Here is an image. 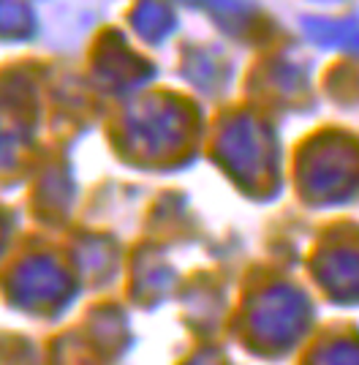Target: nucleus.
Here are the masks:
<instances>
[{
    "label": "nucleus",
    "mask_w": 359,
    "mask_h": 365,
    "mask_svg": "<svg viewBox=\"0 0 359 365\" xmlns=\"http://www.w3.org/2000/svg\"><path fill=\"white\" fill-rule=\"evenodd\" d=\"M308 31H318L316 36L321 41H338V44H351V41H359V28L354 22H318V25H308Z\"/></svg>",
    "instance_id": "1"
}]
</instances>
